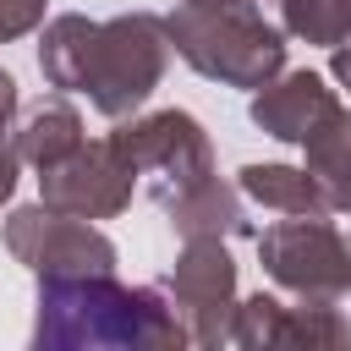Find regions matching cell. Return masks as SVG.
<instances>
[{"mask_svg":"<svg viewBox=\"0 0 351 351\" xmlns=\"http://www.w3.org/2000/svg\"><path fill=\"white\" fill-rule=\"evenodd\" d=\"M170 49L208 82L225 88H269L285 71V33L263 16V5H176L165 16Z\"/></svg>","mask_w":351,"mask_h":351,"instance_id":"3957f363","label":"cell"},{"mask_svg":"<svg viewBox=\"0 0 351 351\" xmlns=\"http://www.w3.org/2000/svg\"><path fill=\"white\" fill-rule=\"evenodd\" d=\"M16 170H22V154H16V137L0 132V203L16 192Z\"/></svg>","mask_w":351,"mask_h":351,"instance_id":"e0dca14e","label":"cell"},{"mask_svg":"<svg viewBox=\"0 0 351 351\" xmlns=\"http://www.w3.org/2000/svg\"><path fill=\"white\" fill-rule=\"evenodd\" d=\"M280 27L302 44H346L351 38V0H280Z\"/></svg>","mask_w":351,"mask_h":351,"instance_id":"9a60e30c","label":"cell"},{"mask_svg":"<svg viewBox=\"0 0 351 351\" xmlns=\"http://www.w3.org/2000/svg\"><path fill=\"white\" fill-rule=\"evenodd\" d=\"M258 263L274 285L307 302H340L351 291V247L329 214H285L258 236Z\"/></svg>","mask_w":351,"mask_h":351,"instance_id":"5b68a950","label":"cell"},{"mask_svg":"<svg viewBox=\"0 0 351 351\" xmlns=\"http://www.w3.org/2000/svg\"><path fill=\"white\" fill-rule=\"evenodd\" d=\"M5 252L22 269H33L38 280L44 274H115V241L93 219L60 214L49 203L11 208V219H5Z\"/></svg>","mask_w":351,"mask_h":351,"instance_id":"8992f818","label":"cell"},{"mask_svg":"<svg viewBox=\"0 0 351 351\" xmlns=\"http://www.w3.org/2000/svg\"><path fill=\"white\" fill-rule=\"evenodd\" d=\"M38 351H176L186 329L165 291L121 285L115 274H44L38 280Z\"/></svg>","mask_w":351,"mask_h":351,"instance_id":"7a4b0ae2","label":"cell"},{"mask_svg":"<svg viewBox=\"0 0 351 351\" xmlns=\"http://www.w3.org/2000/svg\"><path fill=\"white\" fill-rule=\"evenodd\" d=\"M132 181H137V170L121 159V148L110 137H99V143H82L77 154H66L60 165L38 170V192H44L38 203L77 214V219H115L132 203Z\"/></svg>","mask_w":351,"mask_h":351,"instance_id":"9c48e42d","label":"cell"},{"mask_svg":"<svg viewBox=\"0 0 351 351\" xmlns=\"http://www.w3.org/2000/svg\"><path fill=\"white\" fill-rule=\"evenodd\" d=\"M329 77L351 93V38H346V44H335V55H329Z\"/></svg>","mask_w":351,"mask_h":351,"instance_id":"d6986e66","label":"cell"},{"mask_svg":"<svg viewBox=\"0 0 351 351\" xmlns=\"http://www.w3.org/2000/svg\"><path fill=\"white\" fill-rule=\"evenodd\" d=\"M186 5H258V0H186Z\"/></svg>","mask_w":351,"mask_h":351,"instance_id":"ffe728a7","label":"cell"},{"mask_svg":"<svg viewBox=\"0 0 351 351\" xmlns=\"http://www.w3.org/2000/svg\"><path fill=\"white\" fill-rule=\"evenodd\" d=\"M11 121H16V77L0 71V132H11Z\"/></svg>","mask_w":351,"mask_h":351,"instance_id":"ac0fdd59","label":"cell"},{"mask_svg":"<svg viewBox=\"0 0 351 351\" xmlns=\"http://www.w3.org/2000/svg\"><path fill=\"white\" fill-rule=\"evenodd\" d=\"M340 99H335V88L318 77V71H280L269 88H258L252 93V126L258 132H269L274 143H307L313 137V126L335 110Z\"/></svg>","mask_w":351,"mask_h":351,"instance_id":"30bf717a","label":"cell"},{"mask_svg":"<svg viewBox=\"0 0 351 351\" xmlns=\"http://www.w3.org/2000/svg\"><path fill=\"white\" fill-rule=\"evenodd\" d=\"M44 5H49V0H0V44L33 33V27L44 22Z\"/></svg>","mask_w":351,"mask_h":351,"instance_id":"2e32d148","label":"cell"},{"mask_svg":"<svg viewBox=\"0 0 351 351\" xmlns=\"http://www.w3.org/2000/svg\"><path fill=\"white\" fill-rule=\"evenodd\" d=\"M165 296L192 346H225L236 318V263L219 236H192L165 280Z\"/></svg>","mask_w":351,"mask_h":351,"instance_id":"52a82bcc","label":"cell"},{"mask_svg":"<svg viewBox=\"0 0 351 351\" xmlns=\"http://www.w3.org/2000/svg\"><path fill=\"white\" fill-rule=\"evenodd\" d=\"M346 247H351V241H346Z\"/></svg>","mask_w":351,"mask_h":351,"instance_id":"44dd1931","label":"cell"},{"mask_svg":"<svg viewBox=\"0 0 351 351\" xmlns=\"http://www.w3.org/2000/svg\"><path fill=\"white\" fill-rule=\"evenodd\" d=\"M302 148H307V170H313V181L324 186L329 208L346 214V208H351V110L335 104V110L313 126V137H307Z\"/></svg>","mask_w":351,"mask_h":351,"instance_id":"5bb4252c","label":"cell"},{"mask_svg":"<svg viewBox=\"0 0 351 351\" xmlns=\"http://www.w3.org/2000/svg\"><path fill=\"white\" fill-rule=\"evenodd\" d=\"M165 214H170V225H176L181 241H192V236H219V241L252 236V219H247V208H241V192H236L230 181H219V176H208V181H197L192 192L170 197Z\"/></svg>","mask_w":351,"mask_h":351,"instance_id":"8fae6325","label":"cell"},{"mask_svg":"<svg viewBox=\"0 0 351 351\" xmlns=\"http://www.w3.org/2000/svg\"><path fill=\"white\" fill-rule=\"evenodd\" d=\"M170 60L165 16L154 11H121L110 22H88L82 11H66L38 38V71L60 93H88L99 115L126 121L148 104Z\"/></svg>","mask_w":351,"mask_h":351,"instance_id":"6da1fadb","label":"cell"},{"mask_svg":"<svg viewBox=\"0 0 351 351\" xmlns=\"http://www.w3.org/2000/svg\"><path fill=\"white\" fill-rule=\"evenodd\" d=\"M230 346H247V351H346L351 324L335 313V302L296 296V307H285L280 296L258 291V296L236 302Z\"/></svg>","mask_w":351,"mask_h":351,"instance_id":"ba28073f","label":"cell"},{"mask_svg":"<svg viewBox=\"0 0 351 351\" xmlns=\"http://www.w3.org/2000/svg\"><path fill=\"white\" fill-rule=\"evenodd\" d=\"M110 143H115L121 159L148 181V197H154L159 208L214 176V143H208L203 121L186 115V110L132 115V121H121V126L110 132Z\"/></svg>","mask_w":351,"mask_h":351,"instance_id":"277c9868","label":"cell"},{"mask_svg":"<svg viewBox=\"0 0 351 351\" xmlns=\"http://www.w3.org/2000/svg\"><path fill=\"white\" fill-rule=\"evenodd\" d=\"M88 137H82V115L55 93V99H38L33 110H27V121H22V132H16V154H22V165H33V170H49V165H60L66 154H77Z\"/></svg>","mask_w":351,"mask_h":351,"instance_id":"7c38bea8","label":"cell"},{"mask_svg":"<svg viewBox=\"0 0 351 351\" xmlns=\"http://www.w3.org/2000/svg\"><path fill=\"white\" fill-rule=\"evenodd\" d=\"M236 186L274 214H335L307 165H241Z\"/></svg>","mask_w":351,"mask_h":351,"instance_id":"4fadbf2b","label":"cell"}]
</instances>
